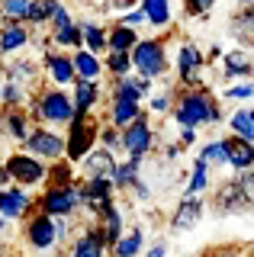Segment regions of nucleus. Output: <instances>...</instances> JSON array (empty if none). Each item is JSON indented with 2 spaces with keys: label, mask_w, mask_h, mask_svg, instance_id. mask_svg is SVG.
<instances>
[{
  "label": "nucleus",
  "mask_w": 254,
  "mask_h": 257,
  "mask_svg": "<svg viewBox=\"0 0 254 257\" xmlns=\"http://www.w3.org/2000/svg\"><path fill=\"white\" fill-rule=\"evenodd\" d=\"M228 135H238L244 142H254V122L248 116V109H235L228 116Z\"/></svg>",
  "instance_id": "40"
},
{
  "label": "nucleus",
  "mask_w": 254,
  "mask_h": 257,
  "mask_svg": "<svg viewBox=\"0 0 254 257\" xmlns=\"http://www.w3.org/2000/svg\"><path fill=\"white\" fill-rule=\"evenodd\" d=\"M225 151H228V167L232 171H251L254 167V142L225 135Z\"/></svg>",
  "instance_id": "23"
},
{
  "label": "nucleus",
  "mask_w": 254,
  "mask_h": 257,
  "mask_svg": "<svg viewBox=\"0 0 254 257\" xmlns=\"http://www.w3.org/2000/svg\"><path fill=\"white\" fill-rule=\"evenodd\" d=\"M142 251H145V231L129 228L116 238V244L109 247V257H139Z\"/></svg>",
  "instance_id": "30"
},
{
  "label": "nucleus",
  "mask_w": 254,
  "mask_h": 257,
  "mask_svg": "<svg viewBox=\"0 0 254 257\" xmlns=\"http://www.w3.org/2000/svg\"><path fill=\"white\" fill-rule=\"evenodd\" d=\"M68 23H74V16H71V10L65 4H58L55 13H52V20H49V29H61V26H68Z\"/></svg>",
  "instance_id": "47"
},
{
  "label": "nucleus",
  "mask_w": 254,
  "mask_h": 257,
  "mask_svg": "<svg viewBox=\"0 0 254 257\" xmlns=\"http://www.w3.org/2000/svg\"><path fill=\"white\" fill-rule=\"evenodd\" d=\"M39 77H42V64L33 58H17L4 68V80H13V84L26 87V90H39Z\"/></svg>",
  "instance_id": "20"
},
{
  "label": "nucleus",
  "mask_w": 254,
  "mask_h": 257,
  "mask_svg": "<svg viewBox=\"0 0 254 257\" xmlns=\"http://www.w3.org/2000/svg\"><path fill=\"white\" fill-rule=\"evenodd\" d=\"M200 257H209V251H206V254H200Z\"/></svg>",
  "instance_id": "60"
},
{
  "label": "nucleus",
  "mask_w": 254,
  "mask_h": 257,
  "mask_svg": "<svg viewBox=\"0 0 254 257\" xmlns=\"http://www.w3.org/2000/svg\"><path fill=\"white\" fill-rule=\"evenodd\" d=\"M142 13H145V23L155 29H168L174 23V10H171V0H139Z\"/></svg>",
  "instance_id": "28"
},
{
  "label": "nucleus",
  "mask_w": 254,
  "mask_h": 257,
  "mask_svg": "<svg viewBox=\"0 0 254 257\" xmlns=\"http://www.w3.org/2000/svg\"><path fill=\"white\" fill-rule=\"evenodd\" d=\"M10 225H13V222H7L4 215H0V238H7V235H10Z\"/></svg>",
  "instance_id": "57"
},
{
  "label": "nucleus",
  "mask_w": 254,
  "mask_h": 257,
  "mask_svg": "<svg viewBox=\"0 0 254 257\" xmlns=\"http://www.w3.org/2000/svg\"><path fill=\"white\" fill-rule=\"evenodd\" d=\"M33 0H0V20H17L26 23V10Z\"/></svg>",
  "instance_id": "41"
},
{
  "label": "nucleus",
  "mask_w": 254,
  "mask_h": 257,
  "mask_svg": "<svg viewBox=\"0 0 254 257\" xmlns=\"http://www.w3.org/2000/svg\"><path fill=\"white\" fill-rule=\"evenodd\" d=\"M71 64H74V74L81 80H100L103 77V55H93L87 48H74L71 52Z\"/></svg>",
  "instance_id": "24"
},
{
  "label": "nucleus",
  "mask_w": 254,
  "mask_h": 257,
  "mask_svg": "<svg viewBox=\"0 0 254 257\" xmlns=\"http://www.w3.org/2000/svg\"><path fill=\"white\" fill-rule=\"evenodd\" d=\"M132 7H139V0H103V10H116V13H125Z\"/></svg>",
  "instance_id": "50"
},
{
  "label": "nucleus",
  "mask_w": 254,
  "mask_h": 257,
  "mask_svg": "<svg viewBox=\"0 0 254 257\" xmlns=\"http://www.w3.org/2000/svg\"><path fill=\"white\" fill-rule=\"evenodd\" d=\"M248 116H251V122H254V109H248Z\"/></svg>",
  "instance_id": "59"
},
{
  "label": "nucleus",
  "mask_w": 254,
  "mask_h": 257,
  "mask_svg": "<svg viewBox=\"0 0 254 257\" xmlns=\"http://www.w3.org/2000/svg\"><path fill=\"white\" fill-rule=\"evenodd\" d=\"M155 142H158V135H155V125H152V119H148L145 109H142V116H136L125 128H119V145H122L125 158L145 161L155 151Z\"/></svg>",
  "instance_id": "7"
},
{
  "label": "nucleus",
  "mask_w": 254,
  "mask_h": 257,
  "mask_svg": "<svg viewBox=\"0 0 254 257\" xmlns=\"http://www.w3.org/2000/svg\"><path fill=\"white\" fill-rule=\"evenodd\" d=\"M235 187L241 190L248 209H254V167H251V171H235Z\"/></svg>",
  "instance_id": "44"
},
{
  "label": "nucleus",
  "mask_w": 254,
  "mask_h": 257,
  "mask_svg": "<svg viewBox=\"0 0 254 257\" xmlns=\"http://www.w3.org/2000/svg\"><path fill=\"white\" fill-rule=\"evenodd\" d=\"M254 74V58L248 48H232L222 55V77L225 80H251Z\"/></svg>",
  "instance_id": "21"
},
{
  "label": "nucleus",
  "mask_w": 254,
  "mask_h": 257,
  "mask_svg": "<svg viewBox=\"0 0 254 257\" xmlns=\"http://www.w3.org/2000/svg\"><path fill=\"white\" fill-rule=\"evenodd\" d=\"M136 116H142V103L139 100H119V96H109V116H106L109 125L125 128Z\"/></svg>",
  "instance_id": "27"
},
{
  "label": "nucleus",
  "mask_w": 254,
  "mask_h": 257,
  "mask_svg": "<svg viewBox=\"0 0 254 257\" xmlns=\"http://www.w3.org/2000/svg\"><path fill=\"white\" fill-rule=\"evenodd\" d=\"M0 87H4V77H0Z\"/></svg>",
  "instance_id": "62"
},
{
  "label": "nucleus",
  "mask_w": 254,
  "mask_h": 257,
  "mask_svg": "<svg viewBox=\"0 0 254 257\" xmlns=\"http://www.w3.org/2000/svg\"><path fill=\"white\" fill-rule=\"evenodd\" d=\"M139 39H142L139 29L122 26V23H113V26L106 29V52H132Z\"/></svg>",
  "instance_id": "29"
},
{
  "label": "nucleus",
  "mask_w": 254,
  "mask_h": 257,
  "mask_svg": "<svg viewBox=\"0 0 254 257\" xmlns=\"http://www.w3.org/2000/svg\"><path fill=\"white\" fill-rule=\"evenodd\" d=\"M36 209L52 215V219H74L77 209H81V187L77 183H68V187L45 183L42 193L36 196Z\"/></svg>",
  "instance_id": "4"
},
{
  "label": "nucleus",
  "mask_w": 254,
  "mask_h": 257,
  "mask_svg": "<svg viewBox=\"0 0 254 257\" xmlns=\"http://www.w3.org/2000/svg\"><path fill=\"white\" fill-rule=\"evenodd\" d=\"M203 68H206V52L196 42H180L174 71H177L180 87H203Z\"/></svg>",
  "instance_id": "10"
},
{
  "label": "nucleus",
  "mask_w": 254,
  "mask_h": 257,
  "mask_svg": "<svg viewBox=\"0 0 254 257\" xmlns=\"http://www.w3.org/2000/svg\"><path fill=\"white\" fill-rule=\"evenodd\" d=\"M200 161H206L209 167H228V151H225V139H212L200 148Z\"/></svg>",
  "instance_id": "39"
},
{
  "label": "nucleus",
  "mask_w": 254,
  "mask_h": 257,
  "mask_svg": "<svg viewBox=\"0 0 254 257\" xmlns=\"http://www.w3.org/2000/svg\"><path fill=\"white\" fill-rule=\"evenodd\" d=\"M0 167L10 174V183H17V187H23V190L45 187V177H49V164L39 161V158H33L29 151H23V148L20 151H10Z\"/></svg>",
  "instance_id": "5"
},
{
  "label": "nucleus",
  "mask_w": 254,
  "mask_h": 257,
  "mask_svg": "<svg viewBox=\"0 0 254 257\" xmlns=\"http://www.w3.org/2000/svg\"><path fill=\"white\" fill-rule=\"evenodd\" d=\"M103 74H109L113 80L132 74V58H129V52H106V55H103Z\"/></svg>",
  "instance_id": "37"
},
{
  "label": "nucleus",
  "mask_w": 254,
  "mask_h": 257,
  "mask_svg": "<svg viewBox=\"0 0 254 257\" xmlns=\"http://www.w3.org/2000/svg\"><path fill=\"white\" fill-rule=\"evenodd\" d=\"M93 222L100 225V231H103V238H106V244H109V247H113V244H116V238H119V235L125 231L122 209H119L116 203H113V206H106V209H103V212H100V215H97Z\"/></svg>",
  "instance_id": "26"
},
{
  "label": "nucleus",
  "mask_w": 254,
  "mask_h": 257,
  "mask_svg": "<svg viewBox=\"0 0 254 257\" xmlns=\"http://www.w3.org/2000/svg\"><path fill=\"white\" fill-rule=\"evenodd\" d=\"M33 116H29V109L26 106H17V109H4L0 106V132L7 135V139H13L17 145L26 142V135H29V128H33Z\"/></svg>",
  "instance_id": "19"
},
{
  "label": "nucleus",
  "mask_w": 254,
  "mask_h": 257,
  "mask_svg": "<svg viewBox=\"0 0 254 257\" xmlns=\"http://www.w3.org/2000/svg\"><path fill=\"white\" fill-rule=\"evenodd\" d=\"M232 36L238 39V42H248V45H254V4H248V7H241L235 16H232Z\"/></svg>",
  "instance_id": "33"
},
{
  "label": "nucleus",
  "mask_w": 254,
  "mask_h": 257,
  "mask_svg": "<svg viewBox=\"0 0 254 257\" xmlns=\"http://www.w3.org/2000/svg\"><path fill=\"white\" fill-rule=\"evenodd\" d=\"M55 228H58V244H68L71 241V219H55Z\"/></svg>",
  "instance_id": "51"
},
{
  "label": "nucleus",
  "mask_w": 254,
  "mask_h": 257,
  "mask_svg": "<svg viewBox=\"0 0 254 257\" xmlns=\"http://www.w3.org/2000/svg\"><path fill=\"white\" fill-rule=\"evenodd\" d=\"M71 103H74V116H93V109L100 106L103 90H100V80H81L77 77L74 84L68 87Z\"/></svg>",
  "instance_id": "17"
},
{
  "label": "nucleus",
  "mask_w": 254,
  "mask_h": 257,
  "mask_svg": "<svg viewBox=\"0 0 254 257\" xmlns=\"http://www.w3.org/2000/svg\"><path fill=\"white\" fill-rule=\"evenodd\" d=\"M145 257H168V244H164V241H155L152 247H145Z\"/></svg>",
  "instance_id": "54"
},
{
  "label": "nucleus",
  "mask_w": 254,
  "mask_h": 257,
  "mask_svg": "<svg viewBox=\"0 0 254 257\" xmlns=\"http://www.w3.org/2000/svg\"><path fill=\"white\" fill-rule=\"evenodd\" d=\"M129 58H132V74L148 77V80H161L168 74V68H171L168 45H164V39H158V36L139 39L136 48L129 52Z\"/></svg>",
  "instance_id": "3"
},
{
  "label": "nucleus",
  "mask_w": 254,
  "mask_h": 257,
  "mask_svg": "<svg viewBox=\"0 0 254 257\" xmlns=\"http://www.w3.org/2000/svg\"><path fill=\"white\" fill-rule=\"evenodd\" d=\"M216 7V0H184V13L187 16H206Z\"/></svg>",
  "instance_id": "46"
},
{
  "label": "nucleus",
  "mask_w": 254,
  "mask_h": 257,
  "mask_svg": "<svg viewBox=\"0 0 254 257\" xmlns=\"http://www.w3.org/2000/svg\"><path fill=\"white\" fill-rule=\"evenodd\" d=\"M33 212H36V196H29V190L17 187V183L0 187V215L7 222H23Z\"/></svg>",
  "instance_id": "13"
},
{
  "label": "nucleus",
  "mask_w": 254,
  "mask_h": 257,
  "mask_svg": "<svg viewBox=\"0 0 254 257\" xmlns=\"http://www.w3.org/2000/svg\"><path fill=\"white\" fill-rule=\"evenodd\" d=\"M171 119L180 128H203L222 122V103L209 87H177L174 90Z\"/></svg>",
  "instance_id": "1"
},
{
  "label": "nucleus",
  "mask_w": 254,
  "mask_h": 257,
  "mask_svg": "<svg viewBox=\"0 0 254 257\" xmlns=\"http://www.w3.org/2000/svg\"><path fill=\"white\" fill-rule=\"evenodd\" d=\"M45 183H55V187H68V183H77V164H71L68 158H58L49 164V177Z\"/></svg>",
  "instance_id": "36"
},
{
  "label": "nucleus",
  "mask_w": 254,
  "mask_h": 257,
  "mask_svg": "<svg viewBox=\"0 0 254 257\" xmlns=\"http://www.w3.org/2000/svg\"><path fill=\"white\" fill-rule=\"evenodd\" d=\"M209 206L216 209L219 215H235V212H244V209H248V203H244V196H241V190L235 187V177L222 180L219 187L212 190Z\"/></svg>",
  "instance_id": "18"
},
{
  "label": "nucleus",
  "mask_w": 254,
  "mask_h": 257,
  "mask_svg": "<svg viewBox=\"0 0 254 257\" xmlns=\"http://www.w3.org/2000/svg\"><path fill=\"white\" fill-rule=\"evenodd\" d=\"M77 187H81V209H87L93 219L116 203V187L109 177H84V180H77Z\"/></svg>",
  "instance_id": "11"
},
{
  "label": "nucleus",
  "mask_w": 254,
  "mask_h": 257,
  "mask_svg": "<svg viewBox=\"0 0 254 257\" xmlns=\"http://www.w3.org/2000/svg\"><path fill=\"white\" fill-rule=\"evenodd\" d=\"M209 171H212V167L206 164V161L196 158V161H193V167H190V177H187L184 196H203V193L209 190Z\"/></svg>",
  "instance_id": "34"
},
{
  "label": "nucleus",
  "mask_w": 254,
  "mask_h": 257,
  "mask_svg": "<svg viewBox=\"0 0 254 257\" xmlns=\"http://www.w3.org/2000/svg\"><path fill=\"white\" fill-rule=\"evenodd\" d=\"M116 23H122V26H132V29H139L142 23H145V13H142V7H132V10L119 13V20H116Z\"/></svg>",
  "instance_id": "48"
},
{
  "label": "nucleus",
  "mask_w": 254,
  "mask_h": 257,
  "mask_svg": "<svg viewBox=\"0 0 254 257\" xmlns=\"http://www.w3.org/2000/svg\"><path fill=\"white\" fill-rule=\"evenodd\" d=\"M139 171H142V158H125V161H116L113 174H109V180H113L116 193H129L132 187H136V180L142 177Z\"/></svg>",
  "instance_id": "25"
},
{
  "label": "nucleus",
  "mask_w": 254,
  "mask_h": 257,
  "mask_svg": "<svg viewBox=\"0 0 254 257\" xmlns=\"http://www.w3.org/2000/svg\"><path fill=\"white\" fill-rule=\"evenodd\" d=\"M68 254L71 257H109V244L103 238L97 222H87L74 238L68 241Z\"/></svg>",
  "instance_id": "14"
},
{
  "label": "nucleus",
  "mask_w": 254,
  "mask_h": 257,
  "mask_svg": "<svg viewBox=\"0 0 254 257\" xmlns=\"http://www.w3.org/2000/svg\"><path fill=\"white\" fill-rule=\"evenodd\" d=\"M145 103H148L145 112H158V116H164V112H171V106H174V90L152 93V96H145Z\"/></svg>",
  "instance_id": "43"
},
{
  "label": "nucleus",
  "mask_w": 254,
  "mask_h": 257,
  "mask_svg": "<svg viewBox=\"0 0 254 257\" xmlns=\"http://www.w3.org/2000/svg\"><path fill=\"white\" fill-rule=\"evenodd\" d=\"M23 151H29L33 158L52 164V161L65 158V132L61 128H49V125H33L26 142H23Z\"/></svg>",
  "instance_id": "9"
},
{
  "label": "nucleus",
  "mask_w": 254,
  "mask_h": 257,
  "mask_svg": "<svg viewBox=\"0 0 254 257\" xmlns=\"http://www.w3.org/2000/svg\"><path fill=\"white\" fill-rule=\"evenodd\" d=\"M97 132L100 122L93 116H74L65 125V158L71 164H81L84 155H90L97 148Z\"/></svg>",
  "instance_id": "6"
},
{
  "label": "nucleus",
  "mask_w": 254,
  "mask_h": 257,
  "mask_svg": "<svg viewBox=\"0 0 254 257\" xmlns=\"http://www.w3.org/2000/svg\"><path fill=\"white\" fill-rule=\"evenodd\" d=\"M77 26H81V42H84L81 48L93 55H106V26H100L93 20H81Z\"/></svg>",
  "instance_id": "31"
},
{
  "label": "nucleus",
  "mask_w": 254,
  "mask_h": 257,
  "mask_svg": "<svg viewBox=\"0 0 254 257\" xmlns=\"http://www.w3.org/2000/svg\"><path fill=\"white\" fill-rule=\"evenodd\" d=\"M238 4H241V7H248V4H254V0H238Z\"/></svg>",
  "instance_id": "58"
},
{
  "label": "nucleus",
  "mask_w": 254,
  "mask_h": 257,
  "mask_svg": "<svg viewBox=\"0 0 254 257\" xmlns=\"http://www.w3.org/2000/svg\"><path fill=\"white\" fill-rule=\"evenodd\" d=\"M49 45L52 48H61V52H74V48H81V26H77V20L74 23H68V26H61V29H52L49 32Z\"/></svg>",
  "instance_id": "32"
},
{
  "label": "nucleus",
  "mask_w": 254,
  "mask_h": 257,
  "mask_svg": "<svg viewBox=\"0 0 254 257\" xmlns=\"http://www.w3.org/2000/svg\"><path fill=\"white\" fill-rule=\"evenodd\" d=\"M29 42H33V29H29L26 23H17V20H0V58L20 55Z\"/></svg>",
  "instance_id": "15"
},
{
  "label": "nucleus",
  "mask_w": 254,
  "mask_h": 257,
  "mask_svg": "<svg viewBox=\"0 0 254 257\" xmlns=\"http://www.w3.org/2000/svg\"><path fill=\"white\" fill-rule=\"evenodd\" d=\"M129 193H136V199H142V203H145V199H152V187H148V183H142V177L136 180V187H132Z\"/></svg>",
  "instance_id": "53"
},
{
  "label": "nucleus",
  "mask_w": 254,
  "mask_h": 257,
  "mask_svg": "<svg viewBox=\"0 0 254 257\" xmlns=\"http://www.w3.org/2000/svg\"><path fill=\"white\" fill-rule=\"evenodd\" d=\"M29 93L26 87H20V84H13V80H4V87H0V106L4 109H17V106H26L29 103Z\"/></svg>",
  "instance_id": "38"
},
{
  "label": "nucleus",
  "mask_w": 254,
  "mask_h": 257,
  "mask_svg": "<svg viewBox=\"0 0 254 257\" xmlns=\"http://www.w3.org/2000/svg\"><path fill=\"white\" fill-rule=\"evenodd\" d=\"M29 116H33L36 125H49V128H65L71 119H74V103H71V93L65 87H39V90L29 96L26 103Z\"/></svg>",
  "instance_id": "2"
},
{
  "label": "nucleus",
  "mask_w": 254,
  "mask_h": 257,
  "mask_svg": "<svg viewBox=\"0 0 254 257\" xmlns=\"http://www.w3.org/2000/svg\"><path fill=\"white\" fill-rule=\"evenodd\" d=\"M58 4H61V0H33L29 10H26V26L29 29L49 26V20H52V13H55V7H58Z\"/></svg>",
  "instance_id": "35"
},
{
  "label": "nucleus",
  "mask_w": 254,
  "mask_h": 257,
  "mask_svg": "<svg viewBox=\"0 0 254 257\" xmlns=\"http://www.w3.org/2000/svg\"><path fill=\"white\" fill-rule=\"evenodd\" d=\"M196 132H200V128H180L177 145H180V148H190V145H196Z\"/></svg>",
  "instance_id": "52"
},
{
  "label": "nucleus",
  "mask_w": 254,
  "mask_h": 257,
  "mask_svg": "<svg viewBox=\"0 0 254 257\" xmlns=\"http://www.w3.org/2000/svg\"><path fill=\"white\" fill-rule=\"evenodd\" d=\"M203 212H206V199L203 196H180V203L174 206V212H171V231H190V228H196V222L203 219Z\"/></svg>",
  "instance_id": "16"
},
{
  "label": "nucleus",
  "mask_w": 254,
  "mask_h": 257,
  "mask_svg": "<svg viewBox=\"0 0 254 257\" xmlns=\"http://www.w3.org/2000/svg\"><path fill=\"white\" fill-rule=\"evenodd\" d=\"M216 58H222V48H219V45H212V48H209V55H206V64L216 61Z\"/></svg>",
  "instance_id": "56"
},
{
  "label": "nucleus",
  "mask_w": 254,
  "mask_h": 257,
  "mask_svg": "<svg viewBox=\"0 0 254 257\" xmlns=\"http://www.w3.org/2000/svg\"><path fill=\"white\" fill-rule=\"evenodd\" d=\"M113 167H116V155L97 145L90 155H84V161L77 164V171H81V177H109Z\"/></svg>",
  "instance_id": "22"
},
{
  "label": "nucleus",
  "mask_w": 254,
  "mask_h": 257,
  "mask_svg": "<svg viewBox=\"0 0 254 257\" xmlns=\"http://www.w3.org/2000/svg\"><path fill=\"white\" fill-rule=\"evenodd\" d=\"M180 151H184V148H180V145L174 142V145H168V148H164V158H171V161H174V158L180 155Z\"/></svg>",
  "instance_id": "55"
},
{
  "label": "nucleus",
  "mask_w": 254,
  "mask_h": 257,
  "mask_svg": "<svg viewBox=\"0 0 254 257\" xmlns=\"http://www.w3.org/2000/svg\"><path fill=\"white\" fill-rule=\"evenodd\" d=\"M209 257H248V251L238 247V244H219V247L209 251Z\"/></svg>",
  "instance_id": "49"
},
{
  "label": "nucleus",
  "mask_w": 254,
  "mask_h": 257,
  "mask_svg": "<svg viewBox=\"0 0 254 257\" xmlns=\"http://www.w3.org/2000/svg\"><path fill=\"white\" fill-rule=\"evenodd\" d=\"M42 77L49 80L52 87H68L77 80L74 74V64H71V52H61V48H45V55H42Z\"/></svg>",
  "instance_id": "12"
},
{
  "label": "nucleus",
  "mask_w": 254,
  "mask_h": 257,
  "mask_svg": "<svg viewBox=\"0 0 254 257\" xmlns=\"http://www.w3.org/2000/svg\"><path fill=\"white\" fill-rule=\"evenodd\" d=\"M97 145L100 148H106V151H122V145H119V128L116 125H109V122H100V132H97Z\"/></svg>",
  "instance_id": "42"
},
{
  "label": "nucleus",
  "mask_w": 254,
  "mask_h": 257,
  "mask_svg": "<svg viewBox=\"0 0 254 257\" xmlns=\"http://www.w3.org/2000/svg\"><path fill=\"white\" fill-rule=\"evenodd\" d=\"M23 241H26V247L36 251V254H49V251H55V247H61L55 219L45 215V212H39V209L29 215V219H23Z\"/></svg>",
  "instance_id": "8"
},
{
  "label": "nucleus",
  "mask_w": 254,
  "mask_h": 257,
  "mask_svg": "<svg viewBox=\"0 0 254 257\" xmlns=\"http://www.w3.org/2000/svg\"><path fill=\"white\" fill-rule=\"evenodd\" d=\"M254 96V84L251 80H238V84H228L222 90V100H251Z\"/></svg>",
  "instance_id": "45"
},
{
  "label": "nucleus",
  "mask_w": 254,
  "mask_h": 257,
  "mask_svg": "<svg viewBox=\"0 0 254 257\" xmlns=\"http://www.w3.org/2000/svg\"><path fill=\"white\" fill-rule=\"evenodd\" d=\"M61 257H71V254H68V251H65V254H61Z\"/></svg>",
  "instance_id": "61"
}]
</instances>
